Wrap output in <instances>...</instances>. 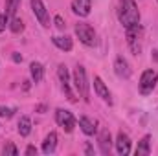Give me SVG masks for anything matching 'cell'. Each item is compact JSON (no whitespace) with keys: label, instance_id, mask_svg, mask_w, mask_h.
I'll use <instances>...</instances> for the list:
<instances>
[{"label":"cell","instance_id":"1","mask_svg":"<svg viewBox=\"0 0 158 156\" xmlns=\"http://www.w3.org/2000/svg\"><path fill=\"white\" fill-rule=\"evenodd\" d=\"M118 18L125 30L140 24V11H138V6L134 4V0H119Z\"/></svg>","mask_w":158,"mask_h":156},{"label":"cell","instance_id":"2","mask_svg":"<svg viewBox=\"0 0 158 156\" xmlns=\"http://www.w3.org/2000/svg\"><path fill=\"white\" fill-rule=\"evenodd\" d=\"M74 86L77 90V94L88 103L90 101V92H88V79H86V72L85 68L77 64L76 70H74Z\"/></svg>","mask_w":158,"mask_h":156},{"label":"cell","instance_id":"3","mask_svg":"<svg viewBox=\"0 0 158 156\" xmlns=\"http://www.w3.org/2000/svg\"><path fill=\"white\" fill-rule=\"evenodd\" d=\"M158 83V72L156 70H145L140 77V83H138V88H140V94L142 96H149L155 86Z\"/></svg>","mask_w":158,"mask_h":156},{"label":"cell","instance_id":"4","mask_svg":"<svg viewBox=\"0 0 158 156\" xmlns=\"http://www.w3.org/2000/svg\"><path fill=\"white\" fill-rule=\"evenodd\" d=\"M76 35H77V39L85 44V46H96V31H94V28L90 26V24H86V22H79L76 24Z\"/></svg>","mask_w":158,"mask_h":156},{"label":"cell","instance_id":"5","mask_svg":"<svg viewBox=\"0 0 158 156\" xmlns=\"http://www.w3.org/2000/svg\"><path fill=\"white\" fill-rule=\"evenodd\" d=\"M127 42H129V48L134 55L140 53L142 50V28L140 24L132 26V28H127Z\"/></svg>","mask_w":158,"mask_h":156},{"label":"cell","instance_id":"6","mask_svg":"<svg viewBox=\"0 0 158 156\" xmlns=\"http://www.w3.org/2000/svg\"><path fill=\"white\" fill-rule=\"evenodd\" d=\"M55 121L59 127H63L64 132H72L74 127H76V117L70 110H64V109H57L55 110Z\"/></svg>","mask_w":158,"mask_h":156},{"label":"cell","instance_id":"7","mask_svg":"<svg viewBox=\"0 0 158 156\" xmlns=\"http://www.w3.org/2000/svg\"><path fill=\"white\" fill-rule=\"evenodd\" d=\"M57 76H59V79H61V88H63L64 96L68 97V101L76 103L77 99H76L74 92L70 90V77H68V70H66V66H64V64H59V68H57Z\"/></svg>","mask_w":158,"mask_h":156},{"label":"cell","instance_id":"8","mask_svg":"<svg viewBox=\"0 0 158 156\" xmlns=\"http://www.w3.org/2000/svg\"><path fill=\"white\" fill-rule=\"evenodd\" d=\"M31 9L37 17V20L40 22L42 28H50V17L46 11V6L42 4V0H31Z\"/></svg>","mask_w":158,"mask_h":156},{"label":"cell","instance_id":"9","mask_svg":"<svg viewBox=\"0 0 158 156\" xmlns=\"http://www.w3.org/2000/svg\"><path fill=\"white\" fill-rule=\"evenodd\" d=\"M98 143H99V151H101V154H109V153H110L112 138H110L109 129H101V130H99V134H98Z\"/></svg>","mask_w":158,"mask_h":156},{"label":"cell","instance_id":"10","mask_svg":"<svg viewBox=\"0 0 158 156\" xmlns=\"http://www.w3.org/2000/svg\"><path fill=\"white\" fill-rule=\"evenodd\" d=\"M94 90H96V94L105 101V103H109V105H112V99H110V92H109V88H107V84L103 83V79L101 77H94Z\"/></svg>","mask_w":158,"mask_h":156},{"label":"cell","instance_id":"11","mask_svg":"<svg viewBox=\"0 0 158 156\" xmlns=\"http://www.w3.org/2000/svg\"><path fill=\"white\" fill-rule=\"evenodd\" d=\"M92 9V0H72V11L79 17H88Z\"/></svg>","mask_w":158,"mask_h":156},{"label":"cell","instance_id":"12","mask_svg":"<svg viewBox=\"0 0 158 156\" xmlns=\"http://www.w3.org/2000/svg\"><path fill=\"white\" fill-rule=\"evenodd\" d=\"M116 151H118V154H121V156H127L131 153V140H129V136H127L123 130L118 132V138H116Z\"/></svg>","mask_w":158,"mask_h":156},{"label":"cell","instance_id":"13","mask_svg":"<svg viewBox=\"0 0 158 156\" xmlns=\"http://www.w3.org/2000/svg\"><path fill=\"white\" fill-rule=\"evenodd\" d=\"M114 72H116V76L121 77V79H129L131 77L129 63H127L123 57H116V61H114Z\"/></svg>","mask_w":158,"mask_h":156},{"label":"cell","instance_id":"14","mask_svg":"<svg viewBox=\"0 0 158 156\" xmlns=\"http://www.w3.org/2000/svg\"><path fill=\"white\" fill-rule=\"evenodd\" d=\"M79 127H81V130H83L86 136H94V134H96V130H98L96 121H94V119H90L88 116H81V117H79Z\"/></svg>","mask_w":158,"mask_h":156},{"label":"cell","instance_id":"15","mask_svg":"<svg viewBox=\"0 0 158 156\" xmlns=\"http://www.w3.org/2000/svg\"><path fill=\"white\" fill-rule=\"evenodd\" d=\"M55 147H57V134L55 132H50L44 138V142H42V153L44 154H52L55 151Z\"/></svg>","mask_w":158,"mask_h":156},{"label":"cell","instance_id":"16","mask_svg":"<svg viewBox=\"0 0 158 156\" xmlns=\"http://www.w3.org/2000/svg\"><path fill=\"white\" fill-rule=\"evenodd\" d=\"M52 42H53L59 50H63V51H70V50L74 48V42H72V39H70L68 35H64V37H61V35L52 37Z\"/></svg>","mask_w":158,"mask_h":156},{"label":"cell","instance_id":"17","mask_svg":"<svg viewBox=\"0 0 158 156\" xmlns=\"http://www.w3.org/2000/svg\"><path fill=\"white\" fill-rule=\"evenodd\" d=\"M149 154H151V136L145 134L142 138V142L138 143V147H136V156H149Z\"/></svg>","mask_w":158,"mask_h":156},{"label":"cell","instance_id":"18","mask_svg":"<svg viewBox=\"0 0 158 156\" xmlns=\"http://www.w3.org/2000/svg\"><path fill=\"white\" fill-rule=\"evenodd\" d=\"M30 72H31V79H33V83H40L42 77H44V66L37 63V61H33L31 64H30Z\"/></svg>","mask_w":158,"mask_h":156},{"label":"cell","instance_id":"19","mask_svg":"<svg viewBox=\"0 0 158 156\" xmlns=\"http://www.w3.org/2000/svg\"><path fill=\"white\" fill-rule=\"evenodd\" d=\"M30 132H31V119L28 116H22L19 121V134L26 138V136H30Z\"/></svg>","mask_w":158,"mask_h":156},{"label":"cell","instance_id":"20","mask_svg":"<svg viewBox=\"0 0 158 156\" xmlns=\"http://www.w3.org/2000/svg\"><path fill=\"white\" fill-rule=\"evenodd\" d=\"M19 6H20V0H6V15L9 18H13L17 9H19Z\"/></svg>","mask_w":158,"mask_h":156},{"label":"cell","instance_id":"21","mask_svg":"<svg viewBox=\"0 0 158 156\" xmlns=\"http://www.w3.org/2000/svg\"><path fill=\"white\" fill-rule=\"evenodd\" d=\"M9 30H11L13 33H20V31L24 30V24H22V20H20V18H17V17L9 18Z\"/></svg>","mask_w":158,"mask_h":156},{"label":"cell","instance_id":"22","mask_svg":"<svg viewBox=\"0 0 158 156\" xmlns=\"http://www.w3.org/2000/svg\"><path fill=\"white\" fill-rule=\"evenodd\" d=\"M2 154L4 156H17L19 154V149H17L13 143H6L4 149H2Z\"/></svg>","mask_w":158,"mask_h":156},{"label":"cell","instance_id":"23","mask_svg":"<svg viewBox=\"0 0 158 156\" xmlns=\"http://www.w3.org/2000/svg\"><path fill=\"white\" fill-rule=\"evenodd\" d=\"M17 110L15 109H9V107H0V117H6V119H9V117H13Z\"/></svg>","mask_w":158,"mask_h":156},{"label":"cell","instance_id":"24","mask_svg":"<svg viewBox=\"0 0 158 156\" xmlns=\"http://www.w3.org/2000/svg\"><path fill=\"white\" fill-rule=\"evenodd\" d=\"M53 24H55V28H57V30H61V31L66 28V24H64V18H63L61 15H55V18H53Z\"/></svg>","mask_w":158,"mask_h":156},{"label":"cell","instance_id":"25","mask_svg":"<svg viewBox=\"0 0 158 156\" xmlns=\"http://www.w3.org/2000/svg\"><path fill=\"white\" fill-rule=\"evenodd\" d=\"M7 24H9V17H7L6 13H4V15H0V33L6 30V26H7Z\"/></svg>","mask_w":158,"mask_h":156},{"label":"cell","instance_id":"26","mask_svg":"<svg viewBox=\"0 0 158 156\" xmlns=\"http://www.w3.org/2000/svg\"><path fill=\"white\" fill-rule=\"evenodd\" d=\"M11 59H13L15 63H22V55H20V53H17V51H13V53H11Z\"/></svg>","mask_w":158,"mask_h":156},{"label":"cell","instance_id":"27","mask_svg":"<svg viewBox=\"0 0 158 156\" xmlns=\"http://www.w3.org/2000/svg\"><path fill=\"white\" fill-rule=\"evenodd\" d=\"M26 154H28V156L37 154V147H33V145H28V149H26Z\"/></svg>","mask_w":158,"mask_h":156},{"label":"cell","instance_id":"28","mask_svg":"<svg viewBox=\"0 0 158 156\" xmlns=\"http://www.w3.org/2000/svg\"><path fill=\"white\" fill-rule=\"evenodd\" d=\"M85 153H86V154H94V149L90 147V143H86V147H85Z\"/></svg>","mask_w":158,"mask_h":156},{"label":"cell","instance_id":"29","mask_svg":"<svg viewBox=\"0 0 158 156\" xmlns=\"http://www.w3.org/2000/svg\"><path fill=\"white\" fill-rule=\"evenodd\" d=\"M37 110H39V112H44V110H46V107H44V105H39V107H37Z\"/></svg>","mask_w":158,"mask_h":156}]
</instances>
